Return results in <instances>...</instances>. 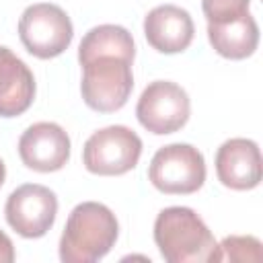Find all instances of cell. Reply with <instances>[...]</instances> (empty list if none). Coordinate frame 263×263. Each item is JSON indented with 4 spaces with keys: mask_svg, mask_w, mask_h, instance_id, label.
Masks as SVG:
<instances>
[{
    "mask_svg": "<svg viewBox=\"0 0 263 263\" xmlns=\"http://www.w3.org/2000/svg\"><path fill=\"white\" fill-rule=\"evenodd\" d=\"M119 236L115 214L99 201L78 203L64 226L60 238V259L64 263H95L103 259Z\"/></svg>",
    "mask_w": 263,
    "mask_h": 263,
    "instance_id": "obj_1",
    "label": "cell"
},
{
    "mask_svg": "<svg viewBox=\"0 0 263 263\" xmlns=\"http://www.w3.org/2000/svg\"><path fill=\"white\" fill-rule=\"evenodd\" d=\"M154 242L168 263L208 261L216 247L205 222L185 205L164 208L154 220Z\"/></svg>",
    "mask_w": 263,
    "mask_h": 263,
    "instance_id": "obj_2",
    "label": "cell"
},
{
    "mask_svg": "<svg viewBox=\"0 0 263 263\" xmlns=\"http://www.w3.org/2000/svg\"><path fill=\"white\" fill-rule=\"evenodd\" d=\"M18 37L31 55L39 60H49L70 47L74 27L70 16L58 4L37 2L27 6L21 14Z\"/></svg>",
    "mask_w": 263,
    "mask_h": 263,
    "instance_id": "obj_3",
    "label": "cell"
},
{
    "mask_svg": "<svg viewBox=\"0 0 263 263\" xmlns=\"http://www.w3.org/2000/svg\"><path fill=\"white\" fill-rule=\"evenodd\" d=\"M82 99L99 113H113L121 109L134 88L132 62L115 55L90 60L82 66Z\"/></svg>",
    "mask_w": 263,
    "mask_h": 263,
    "instance_id": "obj_4",
    "label": "cell"
},
{
    "mask_svg": "<svg viewBox=\"0 0 263 263\" xmlns=\"http://www.w3.org/2000/svg\"><path fill=\"white\" fill-rule=\"evenodd\" d=\"M150 183L168 195L195 193L205 181L203 154L191 144H168L156 150L148 166Z\"/></svg>",
    "mask_w": 263,
    "mask_h": 263,
    "instance_id": "obj_5",
    "label": "cell"
},
{
    "mask_svg": "<svg viewBox=\"0 0 263 263\" xmlns=\"http://www.w3.org/2000/svg\"><path fill=\"white\" fill-rule=\"evenodd\" d=\"M142 154L140 136L125 125H109L95 132L82 148V162L88 173L113 177L132 171Z\"/></svg>",
    "mask_w": 263,
    "mask_h": 263,
    "instance_id": "obj_6",
    "label": "cell"
},
{
    "mask_svg": "<svg viewBox=\"0 0 263 263\" xmlns=\"http://www.w3.org/2000/svg\"><path fill=\"white\" fill-rule=\"evenodd\" d=\"M191 113V103L187 92L168 80L150 82L136 105V117L144 129L156 136L179 132Z\"/></svg>",
    "mask_w": 263,
    "mask_h": 263,
    "instance_id": "obj_7",
    "label": "cell"
},
{
    "mask_svg": "<svg viewBox=\"0 0 263 263\" xmlns=\"http://www.w3.org/2000/svg\"><path fill=\"white\" fill-rule=\"evenodd\" d=\"M58 214V197L55 193L37 183H27L16 187L4 205V216L8 226L25 236L39 238L43 236L55 222Z\"/></svg>",
    "mask_w": 263,
    "mask_h": 263,
    "instance_id": "obj_8",
    "label": "cell"
},
{
    "mask_svg": "<svg viewBox=\"0 0 263 263\" xmlns=\"http://www.w3.org/2000/svg\"><path fill=\"white\" fill-rule=\"evenodd\" d=\"M18 156L31 171H60L70 160V138L66 129L53 121L33 123L18 140Z\"/></svg>",
    "mask_w": 263,
    "mask_h": 263,
    "instance_id": "obj_9",
    "label": "cell"
},
{
    "mask_svg": "<svg viewBox=\"0 0 263 263\" xmlns=\"http://www.w3.org/2000/svg\"><path fill=\"white\" fill-rule=\"evenodd\" d=\"M216 175L224 187L247 191L261 183L263 164L259 146L247 138H230L216 152Z\"/></svg>",
    "mask_w": 263,
    "mask_h": 263,
    "instance_id": "obj_10",
    "label": "cell"
},
{
    "mask_svg": "<svg viewBox=\"0 0 263 263\" xmlns=\"http://www.w3.org/2000/svg\"><path fill=\"white\" fill-rule=\"evenodd\" d=\"M146 41L160 53L185 51L195 35L191 14L175 4H160L152 8L144 18Z\"/></svg>",
    "mask_w": 263,
    "mask_h": 263,
    "instance_id": "obj_11",
    "label": "cell"
},
{
    "mask_svg": "<svg viewBox=\"0 0 263 263\" xmlns=\"http://www.w3.org/2000/svg\"><path fill=\"white\" fill-rule=\"evenodd\" d=\"M35 99V78L29 66L0 45V117L25 113Z\"/></svg>",
    "mask_w": 263,
    "mask_h": 263,
    "instance_id": "obj_12",
    "label": "cell"
},
{
    "mask_svg": "<svg viewBox=\"0 0 263 263\" xmlns=\"http://www.w3.org/2000/svg\"><path fill=\"white\" fill-rule=\"evenodd\" d=\"M208 39L216 53L228 60H245L255 53L259 45L257 21L247 12L240 18L212 25L208 23Z\"/></svg>",
    "mask_w": 263,
    "mask_h": 263,
    "instance_id": "obj_13",
    "label": "cell"
},
{
    "mask_svg": "<svg viewBox=\"0 0 263 263\" xmlns=\"http://www.w3.org/2000/svg\"><path fill=\"white\" fill-rule=\"evenodd\" d=\"M105 55H115V58L134 62L136 45H134L132 33L119 25L92 27L78 45V62L80 66H84L90 60L105 58Z\"/></svg>",
    "mask_w": 263,
    "mask_h": 263,
    "instance_id": "obj_14",
    "label": "cell"
},
{
    "mask_svg": "<svg viewBox=\"0 0 263 263\" xmlns=\"http://www.w3.org/2000/svg\"><path fill=\"white\" fill-rule=\"evenodd\" d=\"M261 242L255 236H226L214 247L208 261H261Z\"/></svg>",
    "mask_w": 263,
    "mask_h": 263,
    "instance_id": "obj_15",
    "label": "cell"
},
{
    "mask_svg": "<svg viewBox=\"0 0 263 263\" xmlns=\"http://www.w3.org/2000/svg\"><path fill=\"white\" fill-rule=\"evenodd\" d=\"M249 6L251 0H201L203 14L212 25H222L240 18L242 14L249 12Z\"/></svg>",
    "mask_w": 263,
    "mask_h": 263,
    "instance_id": "obj_16",
    "label": "cell"
},
{
    "mask_svg": "<svg viewBox=\"0 0 263 263\" xmlns=\"http://www.w3.org/2000/svg\"><path fill=\"white\" fill-rule=\"evenodd\" d=\"M14 261V247L8 234L0 230V263H12Z\"/></svg>",
    "mask_w": 263,
    "mask_h": 263,
    "instance_id": "obj_17",
    "label": "cell"
},
{
    "mask_svg": "<svg viewBox=\"0 0 263 263\" xmlns=\"http://www.w3.org/2000/svg\"><path fill=\"white\" fill-rule=\"evenodd\" d=\"M4 179H6V166H4V162L0 160V187H2V183H4Z\"/></svg>",
    "mask_w": 263,
    "mask_h": 263,
    "instance_id": "obj_18",
    "label": "cell"
}]
</instances>
